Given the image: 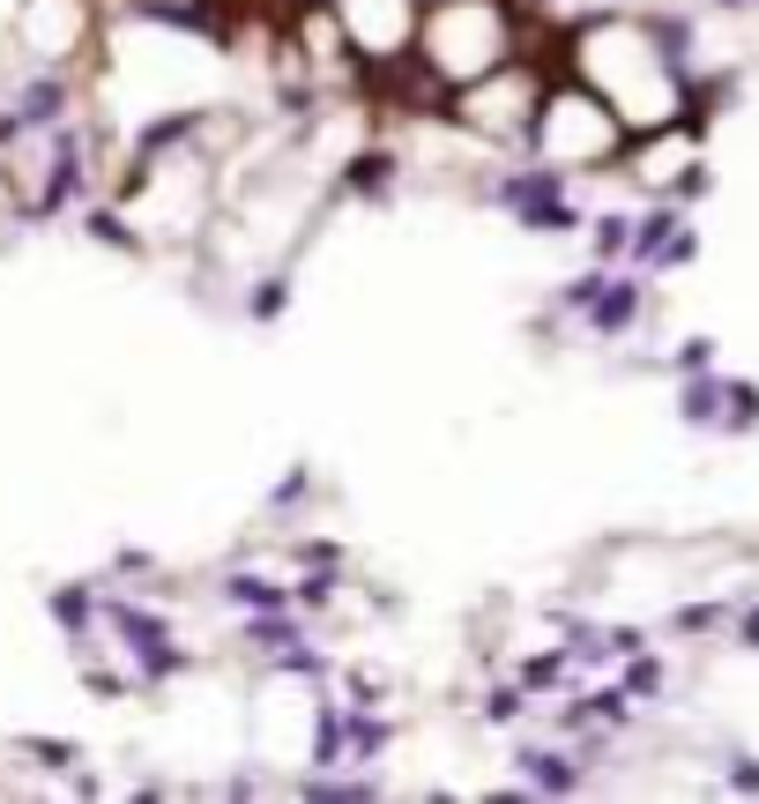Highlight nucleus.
<instances>
[{
  "mask_svg": "<svg viewBox=\"0 0 759 804\" xmlns=\"http://www.w3.org/2000/svg\"><path fill=\"white\" fill-rule=\"evenodd\" d=\"M224 596H239L246 611H291V589H276V581H261V574H231Z\"/></svg>",
  "mask_w": 759,
  "mask_h": 804,
  "instance_id": "f257e3e1",
  "label": "nucleus"
},
{
  "mask_svg": "<svg viewBox=\"0 0 759 804\" xmlns=\"http://www.w3.org/2000/svg\"><path fill=\"white\" fill-rule=\"evenodd\" d=\"M60 112H68V89L60 83H31L23 89V128H52Z\"/></svg>",
  "mask_w": 759,
  "mask_h": 804,
  "instance_id": "f03ea898",
  "label": "nucleus"
},
{
  "mask_svg": "<svg viewBox=\"0 0 759 804\" xmlns=\"http://www.w3.org/2000/svg\"><path fill=\"white\" fill-rule=\"evenodd\" d=\"M521 767L544 782V790H574V775H566V760H551V753H521Z\"/></svg>",
  "mask_w": 759,
  "mask_h": 804,
  "instance_id": "7ed1b4c3",
  "label": "nucleus"
},
{
  "mask_svg": "<svg viewBox=\"0 0 759 804\" xmlns=\"http://www.w3.org/2000/svg\"><path fill=\"white\" fill-rule=\"evenodd\" d=\"M387 157H358V165H350V179H358V187H387Z\"/></svg>",
  "mask_w": 759,
  "mask_h": 804,
  "instance_id": "20e7f679",
  "label": "nucleus"
},
{
  "mask_svg": "<svg viewBox=\"0 0 759 804\" xmlns=\"http://www.w3.org/2000/svg\"><path fill=\"white\" fill-rule=\"evenodd\" d=\"M276 305H284V284H261V298H253V321H276Z\"/></svg>",
  "mask_w": 759,
  "mask_h": 804,
  "instance_id": "39448f33",
  "label": "nucleus"
}]
</instances>
